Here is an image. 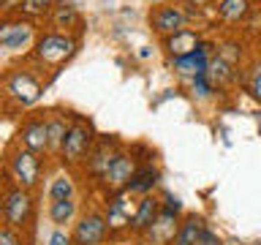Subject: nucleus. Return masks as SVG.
<instances>
[{
  "mask_svg": "<svg viewBox=\"0 0 261 245\" xmlns=\"http://www.w3.org/2000/svg\"><path fill=\"white\" fill-rule=\"evenodd\" d=\"M161 212V199L158 196H142V199H136V212H134V220H130V234L142 237L147 229L152 226V220L158 218Z\"/></svg>",
  "mask_w": 261,
  "mask_h": 245,
  "instance_id": "obj_17",
  "label": "nucleus"
},
{
  "mask_svg": "<svg viewBox=\"0 0 261 245\" xmlns=\"http://www.w3.org/2000/svg\"><path fill=\"white\" fill-rule=\"evenodd\" d=\"M36 193L28 188H19L11 180H6V207H3V224L28 234L36 224Z\"/></svg>",
  "mask_w": 261,
  "mask_h": 245,
  "instance_id": "obj_5",
  "label": "nucleus"
},
{
  "mask_svg": "<svg viewBox=\"0 0 261 245\" xmlns=\"http://www.w3.org/2000/svg\"><path fill=\"white\" fill-rule=\"evenodd\" d=\"M95 139H98V134H95L93 122L87 117H82V114H73L71 128H68L65 142L60 147V158H57L60 166H65L68 172H82L90 150H93V144H95Z\"/></svg>",
  "mask_w": 261,
  "mask_h": 245,
  "instance_id": "obj_4",
  "label": "nucleus"
},
{
  "mask_svg": "<svg viewBox=\"0 0 261 245\" xmlns=\"http://www.w3.org/2000/svg\"><path fill=\"white\" fill-rule=\"evenodd\" d=\"M3 104H6V101H3V93H0V114H3Z\"/></svg>",
  "mask_w": 261,
  "mask_h": 245,
  "instance_id": "obj_36",
  "label": "nucleus"
},
{
  "mask_svg": "<svg viewBox=\"0 0 261 245\" xmlns=\"http://www.w3.org/2000/svg\"><path fill=\"white\" fill-rule=\"evenodd\" d=\"M161 210H166V212H174V215H179V212H182V202H179L177 196H171V193H163V199H161Z\"/></svg>",
  "mask_w": 261,
  "mask_h": 245,
  "instance_id": "obj_29",
  "label": "nucleus"
},
{
  "mask_svg": "<svg viewBox=\"0 0 261 245\" xmlns=\"http://www.w3.org/2000/svg\"><path fill=\"white\" fill-rule=\"evenodd\" d=\"M3 207H6V180L0 177V224H3Z\"/></svg>",
  "mask_w": 261,
  "mask_h": 245,
  "instance_id": "obj_33",
  "label": "nucleus"
},
{
  "mask_svg": "<svg viewBox=\"0 0 261 245\" xmlns=\"http://www.w3.org/2000/svg\"><path fill=\"white\" fill-rule=\"evenodd\" d=\"M76 212H79V202H76V199L49 202V220H52L57 229H63L65 224H73Z\"/></svg>",
  "mask_w": 261,
  "mask_h": 245,
  "instance_id": "obj_23",
  "label": "nucleus"
},
{
  "mask_svg": "<svg viewBox=\"0 0 261 245\" xmlns=\"http://www.w3.org/2000/svg\"><path fill=\"white\" fill-rule=\"evenodd\" d=\"M120 150H122V142L117 136L101 134L95 139V144H93V150H90V155H87L85 166H82V175H85L87 180H93V185H95L103 172L112 166V161L117 158Z\"/></svg>",
  "mask_w": 261,
  "mask_h": 245,
  "instance_id": "obj_10",
  "label": "nucleus"
},
{
  "mask_svg": "<svg viewBox=\"0 0 261 245\" xmlns=\"http://www.w3.org/2000/svg\"><path fill=\"white\" fill-rule=\"evenodd\" d=\"M158 183H161V169L152 166V163H139L136 175L130 177L125 191L134 196V199H142V196H150Z\"/></svg>",
  "mask_w": 261,
  "mask_h": 245,
  "instance_id": "obj_18",
  "label": "nucleus"
},
{
  "mask_svg": "<svg viewBox=\"0 0 261 245\" xmlns=\"http://www.w3.org/2000/svg\"><path fill=\"white\" fill-rule=\"evenodd\" d=\"M55 3H57V0H22L16 16H22V19H30V22L44 19V16L52 14Z\"/></svg>",
  "mask_w": 261,
  "mask_h": 245,
  "instance_id": "obj_25",
  "label": "nucleus"
},
{
  "mask_svg": "<svg viewBox=\"0 0 261 245\" xmlns=\"http://www.w3.org/2000/svg\"><path fill=\"white\" fill-rule=\"evenodd\" d=\"M242 71V87L256 104H261V60H253L250 65H245Z\"/></svg>",
  "mask_w": 261,
  "mask_h": 245,
  "instance_id": "obj_24",
  "label": "nucleus"
},
{
  "mask_svg": "<svg viewBox=\"0 0 261 245\" xmlns=\"http://www.w3.org/2000/svg\"><path fill=\"white\" fill-rule=\"evenodd\" d=\"M196 245H223L220 242V237L215 234V232H210V229H204V234L199 237V242Z\"/></svg>",
  "mask_w": 261,
  "mask_h": 245,
  "instance_id": "obj_31",
  "label": "nucleus"
},
{
  "mask_svg": "<svg viewBox=\"0 0 261 245\" xmlns=\"http://www.w3.org/2000/svg\"><path fill=\"white\" fill-rule=\"evenodd\" d=\"M136 169H139V158L130 153V147H122V150L117 153V158L112 161V166L106 169L103 175H101V180L95 183V188L103 196L125 191L128 183H130V177L136 175Z\"/></svg>",
  "mask_w": 261,
  "mask_h": 245,
  "instance_id": "obj_6",
  "label": "nucleus"
},
{
  "mask_svg": "<svg viewBox=\"0 0 261 245\" xmlns=\"http://www.w3.org/2000/svg\"><path fill=\"white\" fill-rule=\"evenodd\" d=\"M28 234L24 232H16V229L0 224V245H28Z\"/></svg>",
  "mask_w": 261,
  "mask_h": 245,
  "instance_id": "obj_28",
  "label": "nucleus"
},
{
  "mask_svg": "<svg viewBox=\"0 0 261 245\" xmlns=\"http://www.w3.org/2000/svg\"><path fill=\"white\" fill-rule=\"evenodd\" d=\"M109 245H120V242H109Z\"/></svg>",
  "mask_w": 261,
  "mask_h": 245,
  "instance_id": "obj_38",
  "label": "nucleus"
},
{
  "mask_svg": "<svg viewBox=\"0 0 261 245\" xmlns=\"http://www.w3.org/2000/svg\"><path fill=\"white\" fill-rule=\"evenodd\" d=\"M215 55L220 57V60H226L228 65L240 68L242 55H245V44L240 38H226V41H220V44H215Z\"/></svg>",
  "mask_w": 261,
  "mask_h": 245,
  "instance_id": "obj_26",
  "label": "nucleus"
},
{
  "mask_svg": "<svg viewBox=\"0 0 261 245\" xmlns=\"http://www.w3.org/2000/svg\"><path fill=\"white\" fill-rule=\"evenodd\" d=\"M204 229H207V224H204L201 215H185L182 220H179L177 234H174V240H171V245H196V242H199V237L204 234Z\"/></svg>",
  "mask_w": 261,
  "mask_h": 245,
  "instance_id": "obj_21",
  "label": "nucleus"
},
{
  "mask_svg": "<svg viewBox=\"0 0 261 245\" xmlns=\"http://www.w3.org/2000/svg\"><path fill=\"white\" fill-rule=\"evenodd\" d=\"M191 93H193V98H199V101H210V98L218 95V87L207 79V74H199V77L191 79Z\"/></svg>",
  "mask_w": 261,
  "mask_h": 245,
  "instance_id": "obj_27",
  "label": "nucleus"
},
{
  "mask_svg": "<svg viewBox=\"0 0 261 245\" xmlns=\"http://www.w3.org/2000/svg\"><path fill=\"white\" fill-rule=\"evenodd\" d=\"M201 38H204V36H201L199 28H185V30L174 33V36L163 38V41H161V49L166 52L169 60H174V57H185V55L196 52V46H199Z\"/></svg>",
  "mask_w": 261,
  "mask_h": 245,
  "instance_id": "obj_14",
  "label": "nucleus"
},
{
  "mask_svg": "<svg viewBox=\"0 0 261 245\" xmlns=\"http://www.w3.org/2000/svg\"><path fill=\"white\" fill-rule=\"evenodd\" d=\"M3 6H6V0H0V14H3Z\"/></svg>",
  "mask_w": 261,
  "mask_h": 245,
  "instance_id": "obj_37",
  "label": "nucleus"
},
{
  "mask_svg": "<svg viewBox=\"0 0 261 245\" xmlns=\"http://www.w3.org/2000/svg\"><path fill=\"white\" fill-rule=\"evenodd\" d=\"M6 175L11 177V183L36 193L41 188V183H44V175H46V158L30 153L28 147L14 142L6 153Z\"/></svg>",
  "mask_w": 261,
  "mask_h": 245,
  "instance_id": "obj_3",
  "label": "nucleus"
},
{
  "mask_svg": "<svg viewBox=\"0 0 261 245\" xmlns=\"http://www.w3.org/2000/svg\"><path fill=\"white\" fill-rule=\"evenodd\" d=\"M46 19H49V30H57V33H76L79 36L82 30V14L68 0H57Z\"/></svg>",
  "mask_w": 261,
  "mask_h": 245,
  "instance_id": "obj_13",
  "label": "nucleus"
},
{
  "mask_svg": "<svg viewBox=\"0 0 261 245\" xmlns=\"http://www.w3.org/2000/svg\"><path fill=\"white\" fill-rule=\"evenodd\" d=\"M215 14L226 24H242L253 14V0H215Z\"/></svg>",
  "mask_w": 261,
  "mask_h": 245,
  "instance_id": "obj_19",
  "label": "nucleus"
},
{
  "mask_svg": "<svg viewBox=\"0 0 261 245\" xmlns=\"http://www.w3.org/2000/svg\"><path fill=\"white\" fill-rule=\"evenodd\" d=\"M73 245H106L109 240V226H106V215L101 207H90L76 218L71 232Z\"/></svg>",
  "mask_w": 261,
  "mask_h": 245,
  "instance_id": "obj_9",
  "label": "nucleus"
},
{
  "mask_svg": "<svg viewBox=\"0 0 261 245\" xmlns=\"http://www.w3.org/2000/svg\"><path fill=\"white\" fill-rule=\"evenodd\" d=\"M79 52V36L76 33H57V30H41L36 44H33L28 60L38 71L57 74L73 55Z\"/></svg>",
  "mask_w": 261,
  "mask_h": 245,
  "instance_id": "obj_2",
  "label": "nucleus"
},
{
  "mask_svg": "<svg viewBox=\"0 0 261 245\" xmlns=\"http://www.w3.org/2000/svg\"><path fill=\"white\" fill-rule=\"evenodd\" d=\"M177 226H179V215L161 210L158 218L152 220V226L147 229L142 237L150 245H171V240H174V234H177Z\"/></svg>",
  "mask_w": 261,
  "mask_h": 245,
  "instance_id": "obj_15",
  "label": "nucleus"
},
{
  "mask_svg": "<svg viewBox=\"0 0 261 245\" xmlns=\"http://www.w3.org/2000/svg\"><path fill=\"white\" fill-rule=\"evenodd\" d=\"M150 28H152L155 36L163 41V38H169V36H174V33H179V30L191 28V14H188L185 6H179V3H174V0H169V3L155 6L152 11H150Z\"/></svg>",
  "mask_w": 261,
  "mask_h": 245,
  "instance_id": "obj_8",
  "label": "nucleus"
},
{
  "mask_svg": "<svg viewBox=\"0 0 261 245\" xmlns=\"http://www.w3.org/2000/svg\"><path fill=\"white\" fill-rule=\"evenodd\" d=\"M188 8H193V11H201V8H210L215 6V0H182Z\"/></svg>",
  "mask_w": 261,
  "mask_h": 245,
  "instance_id": "obj_32",
  "label": "nucleus"
},
{
  "mask_svg": "<svg viewBox=\"0 0 261 245\" xmlns=\"http://www.w3.org/2000/svg\"><path fill=\"white\" fill-rule=\"evenodd\" d=\"M46 82L36 65H11L0 74V93L14 109H30L41 101Z\"/></svg>",
  "mask_w": 261,
  "mask_h": 245,
  "instance_id": "obj_1",
  "label": "nucleus"
},
{
  "mask_svg": "<svg viewBox=\"0 0 261 245\" xmlns=\"http://www.w3.org/2000/svg\"><path fill=\"white\" fill-rule=\"evenodd\" d=\"M16 144L28 147L30 153L49 158V131H46V114H28L16 131Z\"/></svg>",
  "mask_w": 261,
  "mask_h": 245,
  "instance_id": "obj_12",
  "label": "nucleus"
},
{
  "mask_svg": "<svg viewBox=\"0 0 261 245\" xmlns=\"http://www.w3.org/2000/svg\"><path fill=\"white\" fill-rule=\"evenodd\" d=\"M73 114L71 112H46V131H49V155L60 158V147L65 142V134L71 128Z\"/></svg>",
  "mask_w": 261,
  "mask_h": 245,
  "instance_id": "obj_16",
  "label": "nucleus"
},
{
  "mask_svg": "<svg viewBox=\"0 0 261 245\" xmlns=\"http://www.w3.org/2000/svg\"><path fill=\"white\" fill-rule=\"evenodd\" d=\"M147 3H152V8H155V6H163V3H169V0H147Z\"/></svg>",
  "mask_w": 261,
  "mask_h": 245,
  "instance_id": "obj_35",
  "label": "nucleus"
},
{
  "mask_svg": "<svg viewBox=\"0 0 261 245\" xmlns=\"http://www.w3.org/2000/svg\"><path fill=\"white\" fill-rule=\"evenodd\" d=\"M38 28L30 19H22V16H14V19H6L0 24V46L8 49V52H28L38 38Z\"/></svg>",
  "mask_w": 261,
  "mask_h": 245,
  "instance_id": "obj_11",
  "label": "nucleus"
},
{
  "mask_svg": "<svg viewBox=\"0 0 261 245\" xmlns=\"http://www.w3.org/2000/svg\"><path fill=\"white\" fill-rule=\"evenodd\" d=\"M46 245H73V240H71L68 232H63V229H55V232L49 234Z\"/></svg>",
  "mask_w": 261,
  "mask_h": 245,
  "instance_id": "obj_30",
  "label": "nucleus"
},
{
  "mask_svg": "<svg viewBox=\"0 0 261 245\" xmlns=\"http://www.w3.org/2000/svg\"><path fill=\"white\" fill-rule=\"evenodd\" d=\"M49 202H63V199H76V180L71 172H60L52 177V183L46 188Z\"/></svg>",
  "mask_w": 261,
  "mask_h": 245,
  "instance_id": "obj_22",
  "label": "nucleus"
},
{
  "mask_svg": "<svg viewBox=\"0 0 261 245\" xmlns=\"http://www.w3.org/2000/svg\"><path fill=\"white\" fill-rule=\"evenodd\" d=\"M134 212H136V199L128 191L103 196V215H106V226H109V237L130 234Z\"/></svg>",
  "mask_w": 261,
  "mask_h": 245,
  "instance_id": "obj_7",
  "label": "nucleus"
},
{
  "mask_svg": "<svg viewBox=\"0 0 261 245\" xmlns=\"http://www.w3.org/2000/svg\"><path fill=\"white\" fill-rule=\"evenodd\" d=\"M150 55H152V49H150V46H142V52H139V57H142V60H147Z\"/></svg>",
  "mask_w": 261,
  "mask_h": 245,
  "instance_id": "obj_34",
  "label": "nucleus"
},
{
  "mask_svg": "<svg viewBox=\"0 0 261 245\" xmlns=\"http://www.w3.org/2000/svg\"><path fill=\"white\" fill-rule=\"evenodd\" d=\"M207 79L218 87V93H220L223 87L240 82V68H234V65H228L226 60H220L218 55H212L210 57V65H207Z\"/></svg>",
  "mask_w": 261,
  "mask_h": 245,
  "instance_id": "obj_20",
  "label": "nucleus"
}]
</instances>
